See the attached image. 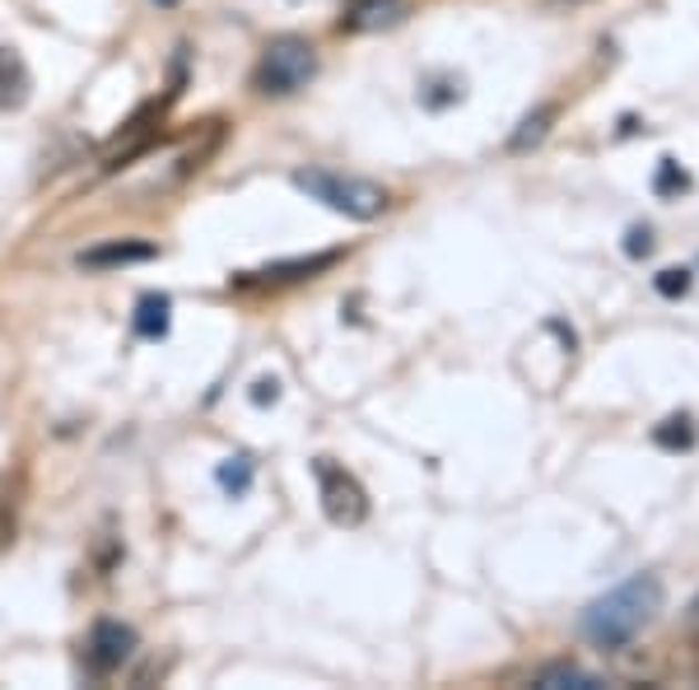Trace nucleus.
<instances>
[{
    "label": "nucleus",
    "mask_w": 699,
    "mask_h": 690,
    "mask_svg": "<svg viewBox=\"0 0 699 690\" xmlns=\"http://www.w3.org/2000/svg\"><path fill=\"white\" fill-rule=\"evenodd\" d=\"M625 253H629V257H644V253H652V238H648V229H635V234H629Z\"/></svg>",
    "instance_id": "6ab92c4d"
},
{
    "label": "nucleus",
    "mask_w": 699,
    "mask_h": 690,
    "mask_svg": "<svg viewBox=\"0 0 699 690\" xmlns=\"http://www.w3.org/2000/svg\"><path fill=\"white\" fill-rule=\"evenodd\" d=\"M690 183V177L681 173V168H676L671 159H662V173H658V192H676V187H686Z\"/></svg>",
    "instance_id": "a211bd4d"
},
{
    "label": "nucleus",
    "mask_w": 699,
    "mask_h": 690,
    "mask_svg": "<svg viewBox=\"0 0 699 690\" xmlns=\"http://www.w3.org/2000/svg\"><path fill=\"white\" fill-rule=\"evenodd\" d=\"M19 490H24V476H0V555L10 550L14 527H19Z\"/></svg>",
    "instance_id": "9d476101"
},
{
    "label": "nucleus",
    "mask_w": 699,
    "mask_h": 690,
    "mask_svg": "<svg viewBox=\"0 0 699 690\" xmlns=\"http://www.w3.org/2000/svg\"><path fill=\"white\" fill-rule=\"evenodd\" d=\"M690 611H695V616H699V597H695V607H690Z\"/></svg>",
    "instance_id": "aec40b11"
},
{
    "label": "nucleus",
    "mask_w": 699,
    "mask_h": 690,
    "mask_svg": "<svg viewBox=\"0 0 699 690\" xmlns=\"http://www.w3.org/2000/svg\"><path fill=\"white\" fill-rule=\"evenodd\" d=\"M29 65L14 48H0V113H10V107H24L29 103Z\"/></svg>",
    "instance_id": "0eeeda50"
},
{
    "label": "nucleus",
    "mask_w": 699,
    "mask_h": 690,
    "mask_svg": "<svg viewBox=\"0 0 699 690\" xmlns=\"http://www.w3.org/2000/svg\"><path fill=\"white\" fill-rule=\"evenodd\" d=\"M160 6H177V0H160Z\"/></svg>",
    "instance_id": "412c9836"
},
{
    "label": "nucleus",
    "mask_w": 699,
    "mask_h": 690,
    "mask_svg": "<svg viewBox=\"0 0 699 690\" xmlns=\"http://www.w3.org/2000/svg\"><path fill=\"white\" fill-rule=\"evenodd\" d=\"M658 289H662L667 299L686 295V289H690V271H662V276H658Z\"/></svg>",
    "instance_id": "f3484780"
},
{
    "label": "nucleus",
    "mask_w": 699,
    "mask_h": 690,
    "mask_svg": "<svg viewBox=\"0 0 699 690\" xmlns=\"http://www.w3.org/2000/svg\"><path fill=\"white\" fill-rule=\"evenodd\" d=\"M280 402V378H257L253 383V406H276Z\"/></svg>",
    "instance_id": "dca6fc26"
},
{
    "label": "nucleus",
    "mask_w": 699,
    "mask_h": 690,
    "mask_svg": "<svg viewBox=\"0 0 699 690\" xmlns=\"http://www.w3.org/2000/svg\"><path fill=\"white\" fill-rule=\"evenodd\" d=\"M318 75V52H312V42L308 38H276V42H266V52L257 61V89L270 99H289V94H299V89H308V80Z\"/></svg>",
    "instance_id": "7ed1b4c3"
},
{
    "label": "nucleus",
    "mask_w": 699,
    "mask_h": 690,
    "mask_svg": "<svg viewBox=\"0 0 699 690\" xmlns=\"http://www.w3.org/2000/svg\"><path fill=\"white\" fill-rule=\"evenodd\" d=\"M154 257H160L154 243L122 238V243H103V248L80 253V266H89V271H103V266H131V261H154Z\"/></svg>",
    "instance_id": "423d86ee"
},
{
    "label": "nucleus",
    "mask_w": 699,
    "mask_h": 690,
    "mask_svg": "<svg viewBox=\"0 0 699 690\" xmlns=\"http://www.w3.org/2000/svg\"><path fill=\"white\" fill-rule=\"evenodd\" d=\"M551 107H541V113H532L527 122H523V131H517V136H513V150H527V145H536L541 136H546V126H551Z\"/></svg>",
    "instance_id": "2eb2a0df"
},
{
    "label": "nucleus",
    "mask_w": 699,
    "mask_h": 690,
    "mask_svg": "<svg viewBox=\"0 0 699 690\" xmlns=\"http://www.w3.org/2000/svg\"><path fill=\"white\" fill-rule=\"evenodd\" d=\"M536 686H546V690H565V686H569V690H593V686H602V681H597L593 672H583V667H569V662H565V667H546V672L536 677Z\"/></svg>",
    "instance_id": "ddd939ff"
},
{
    "label": "nucleus",
    "mask_w": 699,
    "mask_h": 690,
    "mask_svg": "<svg viewBox=\"0 0 699 690\" xmlns=\"http://www.w3.org/2000/svg\"><path fill=\"white\" fill-rule=\"evenodd\" d=\"M341 261V253H318V257H295V261H276L266 266V271H257L261 280H304V276H318L327 271V266Z\"/></svg>",
    "instance_id": "9b49d317"
},
{
    "label": "nucleus",
    "mask_w": 699,
    "mask_h": 690,
    "mask_svg": "<svg viewBox=\"0 0 699 690\" xmlns=\"http://www.w3.org/2000/svg\"><path fill=\"white\" fill-rule=\"evenodd\" d=\"M401 14H405V0H359V6L346 14V29L350 33L392 29V24H401Z\"/></svg>",
    "instance_id": "6e6552de"
},
{
    "label": "nucleus",
    "mask_w": 699,
    "mask_h": 690,
    "mask_svg": "<svg viewBox=\"0 0 699 690\" xmlns=\"http://www.w3.org/2000/svg\"><path fill=\"white\" fill-rule=\"evenodd\" d=\"M652 439H658L662 449H671V453L676 449H695V420L690 415H671V420H662Z\"/></svg>",
    "instance_id": "4468645a"
},
{
    "label": "nucleus",
    "mask_w": 699,
    "mask_h": 690,
    "mask_svg": "<svg viewBox=\"0 0 699 690\" xmlns=\"http://www.w3.org/2000/svg\"><path fill=\"white\" fill-rule=\"evenodd\" d=\"M295 187L308 192L312 202H322L336 215H350V219H378L388 210L392 196L382 192L378 183H364V177H346V173H327V168H304L295 173Z\"/></svg>",
    "instance_id": "f03ea898"
},
{
    "label": "nucleus",
    "mask_w": 699,
    "mask_h": 690,
    "mask_svg": "<svg viewBox=\"0 0 699 690\" xmlns=\"http://www.w3.org/2000/svg\"><path fill=\"white\" fill-rule=\"evenodd\" d=\"M168 327H173V303L164 295H145L141 303H135V337L164 341Z\"/></svg>",
    "instance_id": "1a4fd4ad"
},
{
    "label": "nucleus",
    "mask_w": 699,
    "mask_h": 690,
    "mask_svg": "<svg viewBox=\"0 0 699 690\" xmlns=\"http://www.w3.org/2000/svg\"><path fill=\"white\" fill-rule=\"evenodd\" d=\"M312 476H318V495H322V514L336 523V527H359L369 518V495L346 466H336L331 457H318L312 462Z\"/></svg>",
    "instance_id": "20e7f679"
},
{
    "label": "nucleus",
    "mask_w": 699,
    "mask_h": 690,
    "mask_svg": "<svg viewBox=\"0 0 699 690\" xmlns=\"http://www.w3.org/2000/svg\"><path fill=\"white\" fill-rule=\"evenodd\" d=\"M569 6H574V0H569Z\"/></svg>",
    "instance_id": "4be33fe9"
},
{
    "label": "nucleus",
    "mask_w": 699,
    "mask_h": 690,
    "mask_svg": "<svg viewBox=\"0 0 699 690\" xmlns=\"http://www.w3.org/2000/svg\"><path fill=\"white\" fill-rule=\"evenodd\" d=\"M131 653H135V630L122 626V620H99V626L89 630L84 658H89V667H94V672H117V667H122Z\"/></svg>",
    "instance_id": "39448f33"
},
{
    "label": "nucleus",
    "mask_w": 699,
    "mask_h": 690,
    "mask_svg": "<svg viewBox=\"0 0 699 690\" xmlns=\"http://www.w3.org/2000/svg\"><path fill=\"white\" fill-rule=\"evenodd\" d=\"M658 611H662V584L652 574H635L629 584H620L616 593H606L602 603L583 611V635L597 649H625Z\"/></svg>",
    "instance_id": "f257e3e1"
},
{
    "label": "nucleus",
    "mask_w": 699,
    "mask_h": 690,
    "mask_svg": "<svg viewBox=\"0 0 699 690\" xmlns=\"http://www.w3.org/2000/svg\"><path fill=\"white\" fill-rule=\"evenodd\" d=\"M215 481H219L224 495L243 500L247 490H253V462H247V457H224V462H219V472H215Z\"/></svg>",
    "instance_id": "f8f14e48"
}]
</instances>
